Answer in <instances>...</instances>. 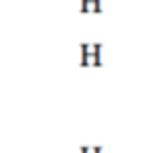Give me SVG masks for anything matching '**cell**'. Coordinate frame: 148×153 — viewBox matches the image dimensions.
Segmentation results:
<instances>
[{
  "label": "cell",
  "instance_id": "6da1fadb",
  "mask_svg": "<svg viewBox=\"0 0 148 153\" xmlns=\"http://www.w3.org/2000/svg\"><path fill=\"white\" fill-rule=\"evenodd\" d=\"M81 12L83 14H87V12L100 14L102 12V0H81Z\"/></svg>",
  "mask_w": 148,
  "mask_h": 153
},
{
  "label": "cell",
  "instance_id": "7a4b0ae2",
  "mask_svg": "<svg viewBox=\"0 0 148 153\" xmlns=\"http://www.w3.org/2000/svg\"><path fill=\"white\" fill-rule=\"evenodd\" d=\"M87 65H102L100 53H81V68H87Z\"/></svg>",
  "mask_w": 148,
  "mask_h": 153
},
{
  "label": "cell",
  "instance_id": "3957f363",
  "mask_svg": "<svg viewBox=\"0 0 148 153\" xmlns=\"http://www.w3.org/2000/svg\"><path fill=\"white\" fill-rule=\"evenodd\" d=\"M79 153H102V147H81Z\"/></svg>",
  "mask_w": 148,
  "mask_h": 153
}]
</instances>
